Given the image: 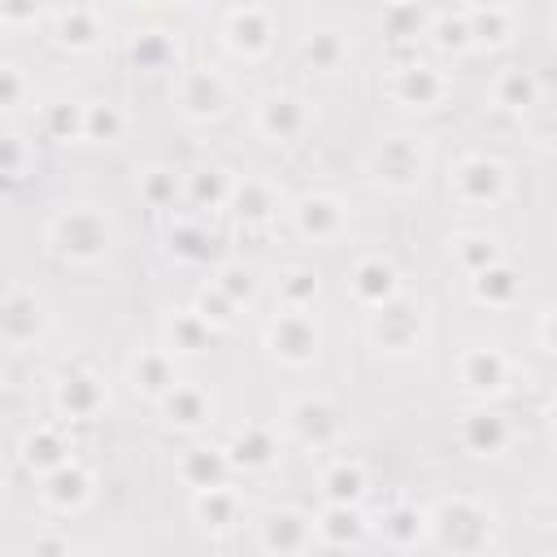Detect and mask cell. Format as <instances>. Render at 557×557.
I'll return each mask as SVG.
<instances>
[{
  "instance_id": "ffe728a7",
  "label": "cell",
  "mask_w": 557,
  "mask_h": 557,
  "mask_svg": "<svg viewBox=\"0 0 557 557\" xmlns=\"http://www.w3.org/2000/svg\"><path fill=\"white\" fill-rule=\"evenodd\" d=\"M509 379V361L496 348H470L461 352V383L470 392H500Z\"/></svg>"
},
{
  "instance_id": "4fadbf2b",
  "label": "cell",
  "mask_w": 557,
  "mask_h": 557,
  "mask_svg": "<svg viewBox=\"0 0 557 557\" xmlns=\"http://www.w3.org/2000/svg\"><path fill=\"white\" fill-rule=\"evenodd\" d=\"M292 213H296V231L305 239H335L348 226V213H344V205L335 196H305Z\"/></svg>"
},
{
  "instance_id": "7c38bea8",
  "label": "cell",
  "mask_w": 557,
  "mask_h": 557,
  "mask_svg": "<svg viewBox=\"0 0 557 557\" xmlns=\"http://www.w3.org/2000/svg\"><path fill=\"white\" fill-rule=\"evenodd\" d=\"M444 91H448L444 74H440L435 65H422V61L400 65V70H396V78H392V96H396V100H405V104H418V109L440 104V100H444Z\"/></svg>"
},
{
  "instance_id": "3957f363",
  "label": "cell",
  "mask_w": 557,
  "mask_h": 557,
  "mask_svg": "<svg viewBox=\"0 0 557 557\" xmlns=\"http://www.w3.org/2000/svg\"><path fill=\"white\" fill-rule=\"evenodd\" d=\"M370 170H374V178H379L383 187L409 191V187H418L422 174H426V148H422L418 139H409V135H392V139H383V144L374 148Z\"/></svg>"
},
{
  "instance_id": "f5cc1de1",
  "label": "cell",
  "mask_w": 557,
  "mask_h": 557,
  "mask_svg": "<svg viewBox=\"0 0 557 557\" xmlns=\"http://www.w3.org/2000/svg\"><path fill=\"white\" fill-rule=\"evenodd\" d=\"M470 9H505V0H470Z\"/></svg>"
},
{
  "instance_id": "83f0119b",
  "label": "cell",
  "mask_w": 557,
  "mask_h": 557,
  "mask_svg": "<svg viewBox=\"0 0 557 557\" xmlns=\"http://www.w3.org/2000/svg\"><path fill=\"white\" fill-rule=\"evenodd\" d=\"M170 252L178 261H187V265H205L209 257H218V239L200 222H174L170 226Z\"/></svg>"
},
{
  "instance_id": "277c9868",
  "label": "cell",
  "mask_w": 557,
  "mask_h": 557,
  "mask_svg": "<svg viewBox=\"0 0 557 557\" xmlns=\"http://www.w3.org/2000/svg\"><path fill=\"white\" fill-rule=\"evenodd\" d=\"M370 339L387 352H409L422 339V309L396 292L392 300H383L370 313Z\"/></svg>"
},
{
  "instance_id": "ab89813d",
  "label": "cell",
  "mask_w": 557,
  "mask_h": 557,
  "mask_svg": "<svg viewBox=\"0 0 557 557\" xmlns=\"http://www.w3.org/2000/svg\"><path fill=\"white\" fill-rule=\"evenodd\" d=\"M122 113H117V104H109V100H96V104H87V131H83V139H96V144H109V139H117L122 135Z\"/></svg>"
},
{
  "instance_id": "e0dca14e",
  "label": "cell",
  "mask_w": 557,
  "mask_h": 557,
  "mask_svg": "<svg viewBox=\"0 0 557 557\" xmlns=\"http://www.w3.org/2000/svg\"><path fill=\"white\" fill-rule=\"evenodd\" d=\"M161 409H165L170 426H183V431H191V426L209 422V413H213V400H209V392H205V387H196V383H174V387L161 396Z\"/></svg>"
},
{
  "instance_id": "cb8c5ba5",
  "label": "cell",
  "mask_w": 557,
  "mask_h": 557,
  "mask_svg": "<svg viewBox=\"0 0 557 557\" xmlns=\"http://www.w3.org/2000/svg\"><path fill=\"white\" fill-rule=\"evenodd\" d=\"M226 470H231V457H226V448L218 453V448H191V453H183V461H178V479L187 483V487H218V483H226Z\"/></svg>"
},
{
  "instance_id": "484cf974",
  "label": "cell",
  "mask_w": 557,
  "mask_h": 557,
  "mask_svg": "<svg viewBox=\"0 0 557 557\" xmlns=\"http://www.w3.org/2000/svg\"><path fill=\"white\" fill-rule=\"evenodd\" d=\"M213 331H218V326H213V322H209L200 309H187V313H174V318H170L165 339H170V352L191 357V352H205V348H209Z\"/></svg>"
},
{
  "instance_id": "11a10c76",
  "label": "cell",
  "mask_w": 557,
  "mask_h": 557,
  "mask_svg": "<svg viewBox=\"0 0 557 557\" xmlns=\"http://www.w3.org/2000/svg\"><path fill=\"white\" fill-rule=\"evenodd\" d=\"M383 4H396V0H383Z\"/></svg>"
},
{
  "instance_id": "e575fe53",
  "label": "cell",
  "mask_w": 557,
  "mask_h": 557,
  "mask_svg": "<svg viewBox=\"0 0 557 557\" xmlns=\"http://www.w3.org/2000/svg\"><path fill=\"white\" fill-rule=\"evenodd\" d=\"M231 191H235V183L226 170H196L187 183V200L196 209H222L231 200Z\"/></svg>"
},
{
  "instance_id": "f35d334b",
  "label": "cell",
  "mask_w": 557,
  "mask_h": 557,
  "mask_svg": "<svg viewBox=\"0 0 557 557\" xmlns=\"http://www.w3.org/2000/svg\"><path fill=\"white\" fill-rule=\"evenodd\" d=\"M470 39L474 44H487V48H500L509 39V13L505 9H470Z\"/></svg>"
},
{
  "instance_id": "5b68a950",
  "label": "cell",
  "mask_w": 557,
  "mask_h": 557,
  "mask_svg": "<svg viewBox=\"0 0 557 557\" xmlns=\"http://www.w3.org/2000/svg\"><path fill=\"white\" fill-rule=\"evenodd\" d=\"M453 191L461 205H496L505 196V165L492 157H466L453 170Z\"/></svg>"
},
{
  "instance_id": "ac0fdd59",
  "label": "cell",
  "mask_w": 557,
  "mask_h": 557,
  "mask_svg": "<svg viewBox=\"0 0 557 557\" xmlns=\"http://www.w3.org/2000/svg\"><path fill=\"white\" fill-rule=\"evenodd\" d=\"M87 492H91V474L74 457L65 466H57V470L44 474V500L52 509H78L87 500Z\"/></svg>"
},
{
  "instance_id": "603a6c76",
  "label": "cell",
  "mask_w": 557,
  "mask_h": 557,
  "mask_svg": "<svg viewBox=\"0 0 557 557\" xmlns=\"http://www.w3.org/2000/svg\"><path fill=\"white\" fill-rule=\"evenodd\" d=\"M313 531H318L322 544H331V548H348V544H357V540L366 535V518L357 513V505H339V500H331V505L322 509V518L313 522Z\"/></svg>"
},
{
  "instance_id": "60d3db41",
  "label": "cell",
  "mask_w": 557,
  "mask_h": 557,
  "mask_svg": "<svg viewBox=\"0 0 557 557\" xmlns=\"http://www.w3.org/2000/svg\"><path fill=\"white\" fill-rule=\"evenodd\" d=\"M48 131L57 139H83V131H87V104H52L48 109Z\"/></svg>"
},
{
  "instance_id": "f546056e",
  "label": "cell",
  "mask_w": 557,
  "mask_h": 557,
  "mask_svg": "<svg viewBox=\"0 0 557 557\" xmlns=\"http://www.w3.org/2000/svg\"><path fill=\"white\" fill-rule=\"evenodd\" d=\"M322 492H326V500L357 505L366 496V470L357 461H335V466L322 470Z\"/></svg>"
},
{
  "instance_id": "4316f807",
  "label": "cell",
  "mask_w": 557,
  "mask_h": 557,
  "mask_svg": "<svg viewBox=\"0 0 557 557\" xmlns=\"http://www.w3.org/2000/svg\"><path fill=\"white\" fill-rule=\"evenodd\" d=\"M470 292H474V300H483V305H513L518 292H522V278H518L505 261H492L487 270L470 274Z\"/></svg>"
},
{
  "instance_id": "7402d4cb",
  "label": "cell",
  "mask_w": 557,
  "mask_h": 557,
  "mask_svg": "<svg viewBox=\"0 0 557 557\" xmlns=\"http://www.w3.org/2000/svg\"><path fill=\"white\" fill-rule=\"evenodd\" d=\"M226 457H231V466H239V470H265L274 457H278V440H274V431L270 426H244L231 444H226Z\"/></svg>"
},
{
  "instance_id": "836d02e7",
  "label": "cell",
  "mask_w": 557,
  "mask_h": 557,
  "mask_svg": "<svg viewBox=\"0 0 557 557\" xmlns=\"http://www.w3.org/2000/svg\"><path fill=\"white\" fill-rule=\"evenodd\" d=\"M231 205H235V213H239L244 222H265V218L278 209L270 183H261V178H244V183H235Z\"/></svg>"
},
{
  "instance_id": "6da1fadb",
  "label": "cell",
  "mask_w": 557,
  "mask_h": 557,
  "mask_svg": "<svg viewBox=\"0 0 557 557\" xmlns=\"http://www.w3.org/2000/svg\"><path fill=\"white\" fill-rule=\"evenodd\" d=\"M431 535H435L440 548H453V553L487 548V540H492V513L479 500H470V496L440 500L435 513H431Z\"/></svg>"
},
{
  "instance_id": "d6a6232c",
  "label": "cell",
  "mask_w": 557,
  "mask_h": 557,
  "mask_svg": "<svg viewBox=\"0 0 557 557\" xmlns=\"http://www.w3.org/2000/svg\"><path fill=\"white\" fill-rule=\"evenodd\" d=\"M383 30L387 39L396 44H409L418 35H426V13L418 0H396V4H383Z\"/></svg>"
},
{
  "instance_id": "bcb514c9",
  "label": "cell",
  "mask_w": 557,
  "mask_h": 557,
  "mask_svg": "<svg viewBox=\"0 0 557 557\" xmlns=\"http://www.w3.org/2000/svg\"><path fill=\"white\" fill-rule=\"evenodd\" d=\"M431 35H435V44H440L444 52L474 48V39H470V17H440V22L431 26Z\"/></svg>"
},
{
  "instance_id": "f1b7e54d",
  "label": "cell",
  "mask_w": 557,
  "mask_h": 557,
  "mask_svg": "<svg viewBox=\"0 0 557 557\" xmlns=\"http://www.w3.org/2000/svg\"><path fill=\"white\" fill-rule=\"evenodd\" d=\"M422 527H431V518H426L418 505H392V509H383V518H379L383 540L396 544V548L418 544V540H422Z\"/></svg>"
},
{
  "instance_id": "9a60e30c",
  "label": "cell",
  "mask_w": 557,
  "mask_h": 557,
  "mask_svg": "<svg viewBox=\"0 0 557 557\" xmlns=\"http://www.w3.org/2000/svg\"><path fill=\"white\" fill-rule=\"evenodd\" d=\"M313 535H318L313 522L292 509H278L261 522V548H270V553H305L313 544Z\"/></svg>"
},
{
  "instance_id": "8fae6325",
  "label": "cell",
  "mask_w": 557,
  "mask_h": 557,
  "mask_svg": "<svg viewBox=\"0 0 557 557\" xmlns=\"http://www.w3.org/2000/svg\"><path fill=\"white\" fill-rule=\"evenodd\" d=\"M457 440H461V448L474 453V457H496V453H505V444H509V422H505L500 413H492V409H474V413L461 418Z\"/></svg>"
},
{
  "instance_id": "681fc988",
  "label": "cell",
  "mask_w": 557,
  "mask_h": 557,
  "mask_svg": "<svg viewBox=\"0 0 557 557\" xmlns=\"http://www.w3.org/2000/svg\"><path fill=\"white\" fill-rule=\"evenodd\" d=\"M0 78H4V96H0V104H4V109H17V104H22V74H17V65H4Z\"/></svg>"
},
{
  "instance_id": "4dcf8cb0",
  "label": "cell",
  "mask_w": 557,
  "mask_h": 557,
  "mask_svg": "<svg viewBox=\"0 0 557 557\" xmlns=\"http://www.w3.org/2000/svg\"><path fill=\"white\" fill-rule=\"evenodd\" d=\"M191 509H196V518H200L205 527H231V522L239 518V496H235L226 483L200 487L196 500H191Z\"/></svg>"
},
{
  "instance_id": "d4e9b609",
  "label": "cell",
  "mask_w": 557,
  "mask_h": 557,
  "mask_svg": "<svg viewBox=\"0 0 557 557\" xmlns=\"http://www.w3.org/2000/svg\"><path fill=\"white\" fill-rule=\"evenodd\" d=\"M492 100H496L500 109H509V113H522V109H531V104L540 100V83H535L531 70L509 65V70L496 74V83H492Z\"/></svg>"
},
{
  "instance_id": "8d00e7d4",
  "label": "cell",
  "mask_w": 557,
  "mask_h": 557,
  "mask_svg": "<svg viewBox=\"0 0 557 557\" xmlns=\"http://www.w3.org/2000/svg\"><path fill=\"white\" fill-rule=\"evenodd\" d=\"M131 61H135L139 70H165V65L174 61V44H170L161 30H144V35L131 39Z\"/></svg>"
},
{
  "instance_id": "1f68e13d",
  "label": "cell",
  "mask_w": 557,
  "mask_h": 557,
  "mask_svg": "<svg viewBox=\"0 0 557 557\" xmlns=\"http://www.w3.org/2000/svg\"><path fill=\"white\" fill-rule=\"evenodd\" d=\"M22 453H26V466L39 470V474H48V470H57V466L70 461V444H65L61 431H52V426H39V431L26 440Z\"/></svg>"
},
{
  "instance_id": "c3c4849f",
  "label": "cell",
  "mask_w": 557,
  "mask_h": 557,
  "mask_svg": "<svg viewBox=\"0 0 557 557\" xmlns=\"http://www.w3.org/2000/svg\"><path fill=\"white\" fill-rule=\"evenodd\" d=\"M39 9H44V0H0L4 22H30Z\"/></svg>"
},
{
  "instance_id": "ba28073f",
  "label": "cell",
  "mask_w": 557,
  "mask_h": 557,
  "mask_svg": "<svg viewBox=\"0 0 557 557\" xmlns=\"http://www.w3.org/2000/svg\"><path fill=\"white\" fill-rule=\"evenodd\" d=\"M178 104L187 117H218L231 104V87L218 70H191L178 83Z\"/></svg>"
},
{
  "instance_id": "52a82bcc",
  "label": "cell",
  "mask_w": 557,
  "mask_h": 557,
  "mask_svg": "<svg viewBox=\"0 0 557 557\" xmlns=\"http://www.w3.org/2000/svg\"><path fill=\"white\" fill-rule=\"evenodd\" d=\"M287 426H292V435H296L305 448H331V444L339 440V413H335V405H326V400H318V396L296 400V405L287 409Z\"/></svg>"
},
{
  "instance_id": "5bb4252c",
  "label": "cell",
  "mask_w": 557,
  "mask_h": 557,
  "mask_svg": "<svg viewBox=\"0 0 557 557\" xmlns=\"http://www.w3.org/2000/svg\"><path fill=\"white\" fill-rule=\"evenodd\" d=\"M39 326H44V309L35 305V296H26V292H9L4 305H0V331H4V344H9V348H22V344H30V339L39 335Z\"/></svg>"
},
{
  "instance_id": "f6af8a7d",
  "label": "cell",
  "mask_w": 557,
  "mask_h": 557,
  "mask_svg": "<svg viewBox=\"0 0 557 557\" xmlns=\"http://www.w3.org/2000/svg\"><path fill=\"white\" fill-rule=\"evenodd\" d=\"M318 296V274L313 270H287L283 274V305L287 309H309Z\"/></svg>"
},
{
  "instance_id": "44dd1931",
  "label": "cell",
  "mask_w": 557,
  "mask_h": 557,
  "mask_svg": "<svg viewBox=\"0 0 557 557\" xmlns=\"http://www.w3.org/2000/svg\"><path fill=\"white\" fill-rule=\"evenodd\" d=\"M131 383H135V392H144V396L161 400V396L178 383V374H174V352H170V348L139 352V357H135V366H131Z\"/></svg>"
},
{
  "instance_id": "9f6ffc18",
  "label": "cell",
  "mask_w": 557,
  "mask_h": 557,
  "mask_svg": "<svg viewBox=\"0 0 557 557\" xmlns=\"http://www.w3.org/2000/svg\"><path fill=\"white\" fill-rule=\"evenodd\" d=\"M553 30H557V22H553Z\"/></svg>"
},
{
  "instance_id": "f907efd6",
  "label": "cell",
  "mask_w": 557,
  "mask_h": 557,
  "mask_svg": "<svg viewBox=\"0 0 557 557\" xmlns=\"http://www.w3.org/2000/svg\"><path fill=\"white\" fill-rule=\"evenodd\" d=\"M4 174H9L13 183L22 178V139H17V135L4 139Z\"/></svg>"
},
{
  "instance_id": "d6986e66",
  "label": "cell",
  "mask_w": 557,
  "mask_h": 557,
  "mask_svg": "<svg viewBox=\"0 0 557 557\" xmlns=\"http://www.w3.org/2000/svg\"><path fill=\"white\" fill-rule=\"evenodd\" d=\"M352 292H357L361 305L379 309L383 300H392V296L400 292V287H396V270H392L383 257H361V261L352 265Z\"/></svg>"
},
{
  "instance_id": "7dc6e473",
  "label": "cell",
  "mask_w": 557,
  "mask_h": 557,
  "mask_svg": "<svg viewBox=\"0 0 557 557\" xmlns=\"http://www.w3.org/2000/svg\"><path fill=\"white\" fill-rule=\"evenodd\" d=\"M196 309H200V313H205L213 326H226V322L235 318V309H239V305H235V300H231V296H226V292L213 283V287H205V292H200Z\"/></svg>"
},
{
  "instance_id": "db71d44e",
  "label": "cell",
  "mask_w": 557,
  "mask_h": 557,
  "mask_svg": "<svg viewBox=\"0 0 557 557\" xmlns=\"http://www.w3.org/2000/svg\"><path fill=\"white\" fill-rule=\"evenodd\" d=\"M548 422H553V431H557V400L548 405Z\"/></svg>"
},
{
  "instance_id": "8992f818",
  "label": "cell",
  "mask_w": 557,
  "mask_h": 557,
  "mask_svg": "<svg viewBox=\"0 0 557 557\" xmlns=\"http://www.w3.org/2000/svg\"><path fill=\"white\" fill-rule=\"evenodd\" d=\"M270 348H274V357H283V361H292V366L313 361V352H318V326H313V318H309L305 309L278 313V318L270 322Z\"/></svg>"
},
{
  "instance_id": "d590c367",
  "label": "cell",
  "mask_w": 557,
  "mask_h": 557,
  "mask_svg": "<svg viewBox=\"0 0 557 557\" xmlns=\"http://www.w3.org/2000/svg\"><path fill=\"white\" fill-rule=\"evenodd\" d=\"M57 39H61L65 48H74V52L91 48V44L100 39V22H96V13H87V9H70V13H61V22H57Z\"/></svg>"
},
{
  "instance_id": "b9f144b4",
  "label": "cell",
  "mask_w": 557,
  "mask_h": 557,
  "mask_svg": "<svg viewBox=\"0 0 557 557\" xmlns=\"http://www.w3.org/2000/svg\"><path fill=\"white\" fill-rule=\"evenodd\" d=\"M139 196L152 205V209H170L178 200V178L170 170H148L144 183H139Z\"/></svg>"
},
{
  "instance_id": "7bdbcfd3",
  "label": "cell",
  "mask_w": 557,
  "mask_h": 557,
  "mask_svg": "<svg viewBox=\"0 0 557 557\" xmlns=\"http://www.w3.org/2000/svg\"><path fill=\"white\" fill-rule=\"evenodd\" d=\"M457 261H461L470 274H479V270H487V265L500 261V257H496V244H492L487 235H461V239H457Z\"/></svg>"
},
{
  "instance_id": "816d5d0a",
  "label": "cell",
  "mask_w": 557,
  "mask_h": 557,
  "mask_svg": "<svg viewBox=\"0 0 557 557\" xmlns=\"http://www.w3.org/2000/svg\"><path fill=\"white\" fill-rule=\"evenodd\" d=\"M540 339H544V348H548V352H557V309H553V313H544V322H540Z\"/></svg>"
},
{
  "instance_id": "74e56055",
  "label": "cell",
  "mask_w": 557,
  "mask_h": 557,
  "mask_svg": "<svg viewBox=\"0 0 557 557\" xmlns=\"http://www.w3.org/2000/svg\"><path fill=\"white\" fill-rule=\"evenodd\" d=\"M344 57H348V48H344V39H339L335 30H318V35L305 44V61H309L318 74H335V70L344 65Z\"/></svg>"
},
{
  "instance_id": "30bf717a",
  "label": "cell",
  "mask_w": 557,
  "mask_h": 557,
  "mask_svg": "<svg viewBox=\"0 0 557 557\" xmlns=\"http://www.w3.org/2000/svg\"><path fill=\"white\" fill-rule=\"evenodd\" d=\"M257 126H261V135L287 144V139H296V135L309 126V109H305L300 96H292V91H274V96L261 100V109H257Z\"/></svg>"
},
{
  "instance_id": "9c48e42d",
  "label": "cell",
  "mask_w": 557,
  "mask_h": 557,
  "mask_svg": "<svg viewBox=\"0 0 557 557\" xmlns=\"http://www.w3.org/2000/svg\"><path fill=\"white\" fill-rule=\"evenodd\" d=\"M104 400H109V392H104V383H100L91 370H70V374H61V383H57V409H61L65 418L87 422V418H96V413L104 409Z\"/></svg>"
},
{
  "instance_id": "2e32d148",
  "label": "cell",
  "mask_w": 557,
  "mask_h": 557,
  "mask_svg": "<svg viewBox=\"0 0 557 557\" xmlns=\"http://www.w3.org/2000/svg\"><path fill=\"white\" fill-rule=\"evenodd\" d=\"M270 17L257 9V4H239L231 17H226V44L235 48V52H244V57H257V52H265L270 48Z\"/></svg>"
},
{
  "instance_id": "7a4b0ae2",
  "label": "cell",
  "mask_w": 557,
  "mask_h": 557,
  "mask_svg": "<svg viewBox=\"0 0 557 557\" xmlns=\"http://www.w3.org/2000/svg\"><path fill=\"white\" fill-rule=\"evenodd\" d=\"M52 244L70 261H100L109 252V218L100 209H65L52 226Z\"/></svg>"
},
{
  "instance_id": "ee69618b",
  "label": "cell",
  "mask_w": 557,
  "mask_h": 557,
  "mask_svg": "<svg viewBox=\"0 0 557 557\" xmlns=\"http://www.w3.org/2000/svg\"><path fill=\"white\" fill-rule=\"evenodd\" d=\"M213 283H218L235 305H248V300L257 296V274H252L248 265H222Z\"/></svg>"
}]
</instances>
